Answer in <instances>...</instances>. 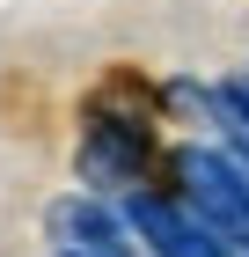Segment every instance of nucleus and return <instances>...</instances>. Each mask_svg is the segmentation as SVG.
Returning a JSON list of instances; mask_svg holds the SVG:
<instances>
[{
    "label": "nucleus",
    "mask_w": 249,
    "mask_h": 257,
    "mask_svg": "<svg viewBox=\"0 0 249 257\" xmlns=\"http://www.w3.org/2000/svg\"><path fill=\"white\" fill-rule=\"evenodd\" d=\"M44 235H52V257H139V235L117 198L96 191H66L44 206Z\"/></svg>",
    "instance_id": "nucleus-2"
},
{
    "label": "nucleus",
    "mask_w": 249,
    "mask_h": 257,
    "mask_svg": "<svg viewBox=\"0 0 249 257\" xmlns=\"http://www.w3.org/2000/svg\"><path fill=\"white\" fill-rule=\"evenodd\" d=\"M227 257H249V235H234V242H227Z\"/></svg>",
    "instance_id": "nucleus-3"
},
{
    "label": "nucleus",
    "mask_w": 249,
    "mask_h": 257,
    "mask_svg": "<svg viewBox=\"0 0 249 257\" xmlns=\"http://www.w3.org/2000/svg\"><path fill=\"white\" fill-rule=\"evenodd\" d=\"M154 118H161V88H147L139 74H117L110 88H96L88 110H81V147H74L81 191H96V198L147 191V177L161 169Z\"/></svg>",
    "instance_id": "nucleus-1"
}]
</instances>
